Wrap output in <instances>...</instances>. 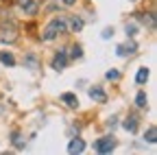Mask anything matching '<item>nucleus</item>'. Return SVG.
Wrapping results in <instances>:
<instances>
[{
    "mask_svg": "<svg viewBox=\"0 0 157 155\" xmlns=\"http://www.w3.org/2000/svg\"><path fill=\"white\" fill-rule=\"evenodd\" d=\"M66 22H68V17H55V20L44 29V40L50 42V40H55L57 35H61L66 31Z\"/></svg>",
    "mask_w": 157,
    "mask_h": 155,
    "instance_id": "f257e3e1",
    "label": "nucleus"
},
{
    "mask_svg": "<svg viewBox=\"0 0 157 155\" xmlns=\"http://www.w3.org/2000/svg\"><path fill=\"white\" fill-rule=\"evenodd\" d=\"M0 40H2V42H15L17 40V29L9 22H2V24H0Z\"/></svg>",
    "mask_w": 157,
    "mask_h": 155,
    "instance_id": "f03ea898",
    "label": "nucleus"
},
{
    "mask_svg": "<svg viewBox=\"0 0 157 155\" xmlns=\"http://www.w3.org/2000/svg\"><path fill=\"white\" fill-rule=\"evenodd\" d=\"M98 153H111L113 149H116V138H111V135H105V138H101L96 142V146H94Z\"/></svg>",
    "mask_w": 157,
    "mask_h": 155,
    "instance_id": "7ed1b4c3",
    "label": "nucleus"
},
{
    "mask_svg": "<svg viewBox=\"0 0 157 155\" xmlns=\"http://www.w3.org/2000/svg\"><path fill=\"white\" fill-rule=\"evenodd\" d=\"M66 64H68V55H66V50H57V55L52 57V68H55V70H63Z\"/></svg>",
    "mask_w": 157,
    "mask_h": 155,
    "instance_id": "20e7f679",
    "label": "nucleus"
},
{
    "mask_svg": "<svg viewBox=\"0 0 157 155\" xmlns=\"http://www.w3.org/2000/svg\"><path fill=\"white\" fill-rule=\"evenodd\" d=\"M135 50H137V44H135L133 40H131V42H124V44H120V46H118V48H116V52H118V55H120V57H127V55H133Z\"/></svg>",
    "mask_w": 157,
    "mask_h": 155,
    "instance_id": "39448f33",
    "label": "nucleus"
},
{
    "mask_svg": "<svg viewBox=\"0 0 157 155\" xmlns=\"http://www.w3.org/2000/svg\"><path fill=\"white\" fill-rule=\"evenodd\" d=\"M17 5H20V9H22L24 13H29V15L37 13V2H35V0H17Z\"/></svg>",
    "mask_w": 157,
    "mask_h": 155,
    "instance_id": "423d86ee",
    "label": "nucleus"
},
{
    "mask_svg": "<svg viewBox=\"0 0 157 155\" xmlns=\"http://www.w3.org/2000/svg\"><path fill=\"white\" fill-rule=\"evenodd\" d=\"M137 122H140V118H137L135 114H131V116H127V120H124L122 127H124L129 133H135V131H137Z\"/></svg>",
    "mask_w": 157,
    "mask_h": 155,
    "instance_id": "0eeeda50",
    "label": "nucleus"
},
{
    "mask_svg": "<svg viewBox=\"0 0 157 155\" xmlns=\"http://www.w3.org/2000/svg\"><path fill=\"white\" fill-rule=\"evenodd\" d=\"M90 99H92V101H98V103H105V101H107V94H105L101 87H92V90H90Z\"/></svg>",
    "mask_w": 157,
    "mask_h": 155,
    "instance_id": "6e6552de",
    "label": "nucleus"
},
{
    "mask_svg": "<svg viewBox=\"0 0 157 155\" xmlns=\"http://www.w3.org/2000/svg\"><path fill=\"white\" fill-rule=\"evenodd\" d=\"M81 151H85V142H83V140L74 138V140L68 144V153H81Z\"/></svg>",
    "mask_w": 157,
    "mask_h": 155,
    "instance_id": "1a4fd4ad",
    "label": "nucleus"
},
{
    "mask_svg": "<svg viewBox=\"0 0 157 155\" xmlns=\"http://www.w3.org/2000/svg\"><path fill=\"white\" fill-rule=\"evenodd\" d=\"M81 29H83V20H81V17H76V15H72L70 17V31L76 33V31H81Z\"/></svg>",
    "mask_w": 157,
    "mask_h": 155,
    "instance_id": "9d476101",
    "label": "nucleus"
},
{
    "mask_svg": "<svg viewBox=\"0 0 157 155\" xmlns=\"http://www.w3.org/2000/svg\"><path fill=\"white\" fill-rule=\"evenodd\" d=\"M61 101H63L68 107H76V105H78V101H76L74 94H61Z\"/></svg>",
    "mask_w": 157,
    "mask_h": 155,
    "instance_id": "9b49d317",
    "label": "nucleus"
},
{
    "mask_svg": "<svg viewBox=\"0 0 157 155\" xmlns=\"http://www.w3.org/2000/svg\"><path fill=\"white\" fill-rule=\"evenodd\" d=\"M144 140L151 142V144L157 142V129H155V127H148V131H146V135H144Z\"/></svg>",
    "mask_w": 157,
    "mask_h": 155,
    "instance_id": "f8f14e48",
    "label": "nucleus"
},
{
    "mask_svg": "<svg viewBox=\"0 0 157 155\" xmlns=\"http://www.w3.org/2000/svg\"><path fill=\"white\" fill-rule=\"evenodd\" d=\"M135 81H137V83L148 81V70H146V68H140V70H137V74H135Z\"/></svg>",
    "mask_w": 157,
    "mask_h": 155,
    "instance_id": "ddd939ff",
    "label": "nucleus"
},
{
    "mask_svg": "<svg viewBox=\"0 0 157 155\" xmlns=\"http://www.w3.org/2000/svg\"><path fill=\"white\" fill-rule=\"evenodd\" d=\"M0 61H2L5 66H13L15 64V59H13L11 52H0Z\"/></svg>",
    "mask_w": 157,
    "mask_h": 155,
    "instance_id": "4468645a",
    "label": "nucleus"
},
{
    "mask_svg": "<svg viewBox=\"0 0 157 155\" xmlns=\"http://www.w3.org/2000/svg\"><path fill=\"white\" fill-rule=\"evenodd\" d=\"M135 103H137V107H142V109H144V107H146V103H148V101H146V94H144V92H140V94H137V99H135Z\"/></svg>",
    "mask_w": 157,
    "mask_h": 155,
    "instance_id": "2eb2a0df",
    "label": "nucleus"
},
{
    "mask_svg": "<svg viewBox=\"0 0 157 155\" xmlns=\"http://www.w3.org/2000/svg\"><path fill=\"white\" fill-rule=\"evenodd\" d=\"M26 66H29L31 70H37V59H35V55H29V57H26Z\"/></svg>",
    "mask_w": 157,
    "mask_h": 155,
    "instance_id": "dca6fc26",
    "label": "nucleus"
},
{
    "mask_svg": "<svg viewBox=\"0 0 157 155\" xmlns=\"http://www.w3.org/2000/svg\"><path fill=\"white\" fill-rule=\"evenodd\" d=\"M107 79L109 81H118V79H120V72H118V70H109L107 72Z\"/></svg>",
    "mask_w": 157,
    "mask_h": 155,
    "instance_id": "f3484780",
    "label": "nucleus"
},
{
    "mask_svg": "<svg viewBox=\"0 0 157 155\" xmlns=\"http://www.w3.org/2000/svg\"><path fill=\"white\" fill-rule=\"evenodd\" d=\"M83 55V48L81 46H72V59H78Z\"/></svg>",
    "mask_w": 157,
    "mask_h": 155,
    "instance_id": "a211bd4d",
    "label": "nucleus"
},
{
    "mask_svg": "<svg viewBox=\"0 0 157 155\" xmlns=\"http://www.w3.org/2000/svg\"><path fill=\"white\" fill-rule=\"evenodd\" d=\"M13 144H15L17 149H20V146H24V142H22V138H20V133H17V131L13 133Z\"/></svg>",
    "mask_w": 157,
    "mask_h": 155,
    "instance_id": "6ab92c4d",
    "label": "nucleus"
},
{
    "mask_svg": "<svg viewBox=\"0 0 157 155\" xmlns=\"http://www.w3.org/2000/svg\"><path fill=\"white\" fill-rule=\"evenodd\" d=\"M124 31H127V35H129V37H133V35H135V31H137V26H135V24H127V26H124Z\"/></svg>",
    "mask_w": 157,
    "mask_h": 155,
    "instance_id": "aec40b11",
    "label": "nucleus"
},
{
    "mask_svg": "<svg viewBox=\"0 0 157 155\" xmlns=\"http://www.w3.org/2000/svg\"><path fill=\"white\" fill-rule=\"evenodd\" d=\"M111 35H113V29H105V31H103V40H109Z\"/></svg>",
    "mask_w": 157,
    "mask_h": 155,
    "instance_id": "412c9836",
    "label": "nucleus"
},
{
    "mask_svg": "<svg viewBox=\"0 0 157 155\" xmlns=\"http://www.w3.org/2000/svg\"><path fill=\"white\" fill-rule=\"evenodd\" d=\"M107 127H109V129H113V127H116V118H111V120L107 122Z\"/></svg>",
    "mask_w": 157,
    "mask_h": 155,
    "instance_id": "4be33fe9",
    "label": "nucleus"
},
{
    "mask_svg": "<svg viewBox=\"0 0 157 155\" xmlns=\"http://www.w3.org/2000/svg\"><path fill=\"white\" fill-rule=\"evenodd\" d=\"M63 2H66V5H74V2H76V0H63Z\"/></svg>",
    "mask_w": 157,
    "mask_h": 155,
    "instance_id": "5701e85b",
    "label": "nucleus"
},
{
    "mask_svg": "<svg viewBox=\"0 0 157 155\" xmlns=\"http://www.w3.org/2000/svg\"><path fill=\"white\" fill-rule=\"evenodd\" d=\"M131 2H135V0H131Z\"/></svg>",
    "mask_w": 157,
    "mask_h": 155,
    "instance_id": "b1692460",
    "label": "nucleus"
}]
</instances>
